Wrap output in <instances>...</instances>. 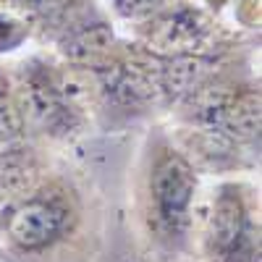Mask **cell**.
Returning <instances> with one entry per match:
<instances>
[{
	"mask_svg": "<svg viewBox=\"0 0 262 262\" xmlns=\"http://www.w3.org/2000/svg\"><path fill=\"white\" fill-rule=\"evenodd\" d=\"M194 173L191 168L176 158L168 155L160 160L152 176V194H155V205L160 217L168 226H181L186 223V215L191 207V196H194Z\"/></svg>",
	"mask_w": 262,
	"mask_h": 262,
	"instance_id": "1",
	"label": "cell"
},
{
	"mask_svg": "<svg viewBox=\"0 0 262 262\" xmlns=\"http://www.w3.org/2000/svg\"><path fill=\"white\" fill-rule=\"evenodd\" d=\"M60 228H63V212L55 205L42 200H29L18 205L6 223L8 238L24 252H34L53 244Z\"/></svg>",
	"mask_w": 262,
	"mask_h": 262,
	"instance_id": "2",
	"label": "cell"
}]
</instances>
